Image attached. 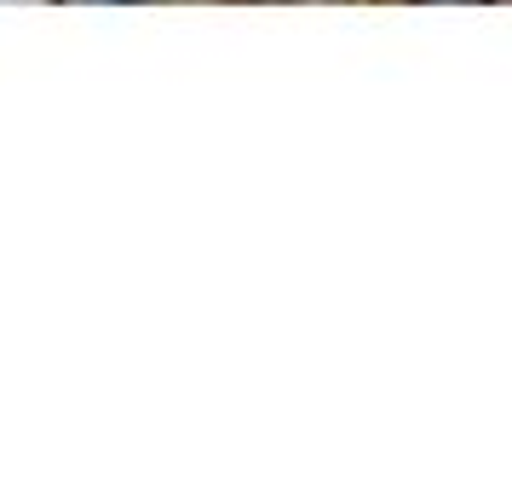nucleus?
<instances>
[{
  "mask_svg": "<svg viewBox=\"0 0 512 495\" xmlns=\"http://www.w3.org/2000/svg\"><path fill=\"white\" fill-rule=\"evenodd\" d=\"M70 6H87V0H70ZM93 6H133V0H93Z\"/></svg>",
  "mask_w": 512,
  "mask_h": 495,
  "instance_id": "1",
  "label": "nucleus"
}]
</instances>
